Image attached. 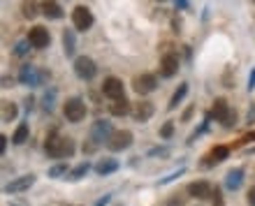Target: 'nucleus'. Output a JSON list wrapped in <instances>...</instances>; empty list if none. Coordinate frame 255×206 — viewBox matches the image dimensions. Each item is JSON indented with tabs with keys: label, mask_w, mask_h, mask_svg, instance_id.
I'll use <instances>...</instances> for the list:
<instances>
[{
	"label": "nucleus",
	"mask_w": 255,
	"mask_h": 206,
	"mask_svg": "<svg viewBox=\"0 0 255 206\" xmlns=\"http://www.w3.org/2000/svg\"><path fill=\"white\" fill-rule=\"evenodd\" d=\"M44 150H47L49 158H72V153H75V141L70 139V137H63V134H49L47 137V144H44Z\"/></svg>",
	"instance_id": "obj_1"
},
{
	"label": "nucleus",
	"mask_w": 255,
	"mask_h": 206,
	"mask_svg": "<svg viewBox=\"0 0 255 206\" xmlns=\"http://www.w3.org/2000/svg\"><path fill=\"white\" fill-rule=\"evenodd\" d=\"M211 116L216 118V121H220L225 128H232L236 121L235 112L230 109V104H227V100H223V97H218V100H214V109H211Z\"/></svg>",
	"instance_id": "obj_2"
},
{
	"label": "nucleus",
	"mask_w": 255,
	"mask_h": 206,
	"mask_svg": "<svg viewBox=\"0 0 255 206\" xmlns=\"http://www.w3.org/2000/svg\"><path fill=\"white\" fill-rule=\"evenodd\" d=\"M63 113H65V118L70 123H79L84 121L86 116V104L81 97H70L65 102V107H63Z\"/></svg>",
	"instance_id": "obj_3"
},
{
	"label": "nucleus",
	"mask_w": 255,
	"mask_h": 206,
	"mask_svg": "<svg viewBox=\"0 0 255 206\" xmlns=\"http://www.w3.org/2000/svg\"><path fill=\"white\" fill-rule=\"evenodd\" d=\"M47 72H42V70H39V67H35V65H23L21 67V72H19V81L23 86H33V88H35V86H39L42 84V81H44V79H47Z\"/></svg>",
	"instance_id": "obj_4"
},
{
	"label": "nucleus",
	"mask_w": 255,
	"mask_h": 206,
	"mask_svg": "<svg viewBox=\"0 0 255 206\" xmlns=\"http://www.w3.org/2000/svg\"><path fill=\"white\" fill-rule=\"evenodd\" d=\"M72 26L77 30H88L93 26V12L88 10L86 5H77L72 10Z\"/></svg>",
	"instance_id": "obj_5"
},
{
	"label": "nucleus",
	"mask_w": 255,
	"mask_h": 206,
	"mask_svg": "<svg viewBox=\"0 0 255 206\" xmlns=\"http://www.w3.org/2000/svg\"><path fill=\"white\" fill-rule=\"evenodd\" d=\"M75 75L79 79H84V81H91L98 75V67H95V63L88 56H79L75 60Z\"/></svg>",
	"instance_id": "obj_6"
},
{
	"label": "nucleus",
	"mask_w": 255,
	"mask_h": 206,
	"mask_svg": "<svg viewBox=\"0 0 255 206\" xmlns=\"http://www.w3.org/2000/svg\"><path fill=\"white\" fill-rule=\"evenodd\" d=\"M112 123L109 121H95L93 128H91V139L95 141V144H107V141L112 139Z\"/></svg>",
	"instance_id": "obj_7"
},
{
	"label": "nucleus",
	"mask_w": 255,
	"mask_h": 206,
	"mask_svg": "<svg viewBox=\"0 0 255 206\" xmlns=\"http://www.w3.org/2000/svg\"><path fill=\"white\" fill-rule=\"evenodd\" d=\"M133 146V132L130 130H118L112 134V139L107 141V149L109 150H125Z\"/></svg>",
	"instance_id": "obj_8"
},
{
	"label": "nucleus",
	"mask_w": 255,
	"mask_h": 206,
	"mask_svg": "<svg viewBox=\"0 0 255 206\" xmlns=\"http://www.w3.org/2000/svg\"><path fill=\"white\" fill-rule=\"evenodd\" d=\"M28 42L35 49H47L49 44H51V35H49V30L42 28V26H33V28L28 30Z\"/></svg>",
	"instance_id": "obj_9"
},
{
	"label": "nucleus",
	"mask_w": 255,
	"mask_h": 206,
	"mask_svg": "<svg viewBox=\"0 0 255 206\" xmlns=\"http://www.w3.org/2000/svg\"><path fill=\"white\" fill-rule=\"evenodd\" d=\"M156 86H158V79H156V75H139V76H135V81H133V88L139 95L153 93V91H156Z\"/></svg>",
	"instance_id": "obj_10"
},
{
	"label": "nucleus",
	"mask_w": 255,
	"mask_h": 206,
	"mask_svg": "<svg viewBox=\"0 0 255 206\" xmlns=\"http://www.w3.org/2000/svg\"><path fill=\"white\" fill-rule=\"evenodd\" d=\"M102 93L109 97V100H118L123 97V81L118 76H107L102 84Z\"/></svg>",
	"instance_id": "obj_11"
},
{
	"label": "nucleus",
	"mask_w": 255,
	"mask_h": 206,
	"mask_svg": "<svg viewBox=\"0 0 255 206\" xmlns=\"http://www.w3.org/2000/svg\"><path fill=\"white\" fill-rule=\"evenodd\" d=\"M33 183H35V176H33V174H26V176H19V178H14V181H10V183L5 186V192H7V195L23 192V190H28Z\"/></svg>",
	"instance_id": "obj_12"
},
{
	"label": "nucleus",
	"mask_w": 255,
	"mask_h": 206,
	"mask_svg": "<svg viewBox=\"0 0 255 206\" xmlns=\"http://www.w3.org/2000/svg\"><path fill=\"white\" fill-rule=\"evenodd\" d=\"M160 72L162 76H174L179 72V58L174 56V54H165L160 60Z\"/></svg>",
	"instance_id": "obj_13"
},
{
	"label": "nucleus",
	"mask_w": 255,
	"mask_h": 206,
	"mask_svg": "<svg viewBox=\"0 0 255 206\" xmlns=\"http://www.w3.org/2000/svg\"><path fill=\"white\" fill-rule=\"evenodd\" d=\"M153 112H156L153 102H146V100H144V102H137V104L133 107V116H135V118H137L139 123L149 121V118L153 116Z\"/></svg>",
	"instance_id": "obj_14"
},
{
	"label": "nucleus",
	"mask_w": 255,
	"mask_h": 206,
	"mask_svg": "<svg viewBox=\"0 0 255 206\" xmlns=\"http://www.w3.org/2000/svg\"><path fill=\"white\" fill-rule=\"evenodd\" d=\"M241 183H244V169H241V167L230 169V171H227V176H225V187H227V190H239Z\"/></svg>",
	"instance_id": "obj_15"
},
{
	"label": "nucleus",
	"mask_w": 255,
	"mask_h": 206,
	"mask_svg": "<svg viewBox=\"0 0 255 206\" xmlns=\"http://www.w3.org/2000/svg\"><path fill=\"white\" fill-rule=\"evenodd\" d=\"M188 192L195 199H207V197H211V186H209L207 181H195V183L188 186Z\"/></svg>",
	"instance_id": "obj_16"
},
{
	"label": "nucleus",
	"mask_w": 255,
	"mask_h": 206,
	"mask_svg": "<svg viewBox=\"0 0 255 206\" xmlns=\"http://www.w3.org/2000/svg\"><path fill=\"white\" fill-rule=\"evenodd\" d=\"M39 10H42V14H44L47 19H60V17H63V7L58 5L56 0H44V2L39 5Z\"/></svg>",
	"instance_id": "obj_17"
},
{
	"label": "nucleus",
	"mask_w": 255,
	"mask_h": 206,
	"mask_svg": "<svg viewBox=\"0 0 255 206\" xmlns=\"http://www.w3.org/2000/svg\"><path fill=\"white\" fill-rule=\"evenodd\" d=\"M130 102L125 100V97H118V100H112V104H109V113L112 116H125V113H130Z\"/></svg>",
	"instance_id": "obj_18"
},
{
	"label": "nucleus",
	"mask_w": 255,
	"mask_h": 206,
	"mask_svg": "<svg viewBox=\"0 0 255 206\" xmlns=\"http://www.w3.org/2000/svg\"><path fill=\"white\" fill-rule=\"evenodd\" d=\"M118 169V160H112V158H104L100 160L98 165H95V171L100 174V176H107V174H114Z\"/></svg>",
	"instance_id": "obj_19"
},
{
	"label": "nucleus",
	"mask_w": 255,
	"mask_h": 206,
	"mask_svg": "<svg viewBox=\"0 0 255 206\" xmlns=\"http://www.w3.org/2000/svg\"><path fill=\"white\" fill-rule=\"evenodd\" d=\"M63 49H65L67 56H75L77 39H75V33H72V30H63Z\"/></svg>",
	"instance_id": "obj_20"
},
{
	"label": "nucleus",
	"mask_w": 255,
	"mask_h": 206,
	"mask_svg": "<svg viewBox=\"0 0 255 206\" xmlns=\"http://www.w3.org/2000/svg\"><path fill=\"white\" fill-rule=\"evenodd\" d=\"M28 134H30L28 123H21L19 128L14 130V134H12V141H14L17 146H21V144H26V141H28Z\"/></svg>",
	"instance_id": "obj_21"
},
{
	"label": "nucleus",
	"mask_w": 255,
	"mask_h": 206,
	"mask_svg": "<svg viewBox=\"0 0 255 206\" xmlns=\"http://www.w3.org/2000/svg\"><path fill=\"white\" fill-rule=\"evenodd\" d=\"M21 12H23L26 19L38 17V0H23V2H21Z\"/></svg>",
	"instance_id": "obj_22"
},
{
	"label": "nucleus",
	"mask_w": 255,
	"mask_h": 206,
	"mask_svg": "<svg viewBox=\"0 0 255 206\" xmlns=\"http://www.w3.org/2000/svg\"><path fill=\"white\" fill-rule=\"evenodd\" d=\"M227 155H230V149H227V146H216V149L211 150V155H209V158H211L209 160V165H211V162L218 165V162H223Z\"/></svg>",
	"instance_id": "obj_23"
},
{
	"label": "nucleus",
	"mask_w": 255,
	"mask_h": 206,
	"mask_svg": "<svg viewBox=\"0 0 255 206\" xmlns=\"http://www.w3.org/2000/svg\"><path fill=\"white\" fill-rule=\"evenodd\" d=\"M186 93H188V84H181L179 88H177V93L172 95V100H170V109H174V107H177V104H179L181 100L186 97Z\"/></svg>",
	"instance_id": "obj_24"
},
{
	"label": "nucleus",
	"mask_w": 255,
	"mask_h": 206,
	"mask_svg": "<svg viewBox=\"0 0 255 206\" xmlns=\"http://www.w3.org/2000/svg\"><path fill=\"white\" fill-rule=\"evenodd\" d=\"M17 118V107L12 102H2V121H14Z\"/></svg>",
	"instance_id": "obj_25"
},
{
	"label": "nucleus",
	"mask_w": 255,
	"mask_h": 206,
	"mask_svg": "<svg viewBox=\"0 0 255 206\" xmlns=\"http://www.w3.org/2000/svg\"><path fill=\"white\" fill-rule=\"evenodd\" d=\"M88 169H91V165H88V162H81V165H77V167L70 171V178H72V181H77V178L86 176V174H88Z\"/></svg>",
	"instance_id": "obj_26"
},
{
	"label": "nucleus",
	"mask_w": 255,
	"mask_h": 206,
	"mask_svg": "<svg viewBox=\"0 0 255 206\" xmlns=\"http://www.w3.org/2000/svg\"><path fill=\"white\" fill-rule=\"evenodd\" d=\"M67 174V165L63 162V165H54V167L49 169V176L51 178H58V176H65Z\"/></svg>",
	"instance_id": "obj_27"
},
{
	"label": "nucleus",
	"mask_w": 255,
	"mask_h": 206,
	"mask_svg": "<svg viewBox=\"0 0 255 206\" xmlns=\"http://www.w3.org/2000/svg\"><path fill=\"white\" fill-rule=\"evenodd\" d=\"M172 134H174V123L167 121V123H165V125L160 128V137H162V139H170Z\"/></svg>",
	"instance_id": "obj_28"
},
{
	"label": "nucleus",
	"mask_w": 255,
	"mask_h": 206,
	"mask_svg": "<svg viewBox=\"0 0 255 206\" xmlns=\"http://www.w3.org/2000/svg\"><path fill=\"white\" fill-rule=\"evenodd\" d=\"M28 47H33L30 42H19V44L14 47V54H17V56H26V54H28V51H30Z\"/></svg>",
	"instance_id": "obj_29"
},
{
	"label": "nucleus",
	"mask_w": 255,
	"mask_h": 206,
	"mask_svg": "<svg viewBox=\"0 0 255 206\" xmlns=\"http://www.w3.org/2000/svg\"><path fill=\"white\" fill-rule=\"evenodd\" d=\"M54 97H56V91H49V95H44V100H42L47 112H51V109H54Z\"/></svg>",
	"instance_id": "obj_30"
},
{
	"label": "nucleus",
	"mask_w": 255,
	"mask_h": 206,
	"mask_svg": "<svg viewBox=\"0 0 255 206\" xmlns=\"http://www.w3.org/2000/svg\"><path fill=\"white\" fill-rule=\"evenodd\" d=\"M181 174H183V167H181V169H177V171H174V174H170V176H165V178H160V186H165V183H170L172 178H177V176H181Z\"/></svg>",
	"instance_id": "obj_31"
},
{
	"label": "nucleus",
	"mask_w": 255,
	"mask_h": 206,
	"mask_svg": "<svg viewBox=\"0 0 255 206\" xmlns=\"http://www.w3.org/2000/svg\"><path fill=\"white\" fill-rule=\"evenodd\" d=\"M255 88V70L251 72V76H248V91H253Z\"/></svg>",
	"instance_id": "obj_32"
},
{
	"label": "nucleus",
	"mask_w": 255,
	"mask_h": 206,
	"mask_svg": "<svg viewBox=\"0 0 255 206\" xmlns=\"http://www.w3.org/2000/svg\"><path fill=\"white\" fill-rule=\"evenodd\" d=\"M5 149H7V137H5V134H2V137H0V150H2V153H5Z\"/></svg>",
	"instance_id": "obj_33"
},
{
	"label": "nucleus",
	"mask_w": 255,
	"mask_h": 206,
	"mask_svg": "<svg viewBox=\"0 0 255 206\" xmlns=\"http://www.w3.org/2000/svg\"><path fill=\"white\" fill-rule=\"evenodd\" d=\"M248 202L251 206H255V187H251V192H248Z\"/></svg>",
	"instance_id": "obj_34"
},
{
	"label": "nucleus",
	"mask_w": 255,
	"mask_h": 206,
	"mask_svg": "<svg viewBox=\"0 0 255 206\" xmlns=\"http://www.w3.org/2000/svg\"><path fill=\"white\" fill-rule=\"evenodd\" d=\"M109 199H112V195H104L102 199H100V202H98V204H95V206H104V204H107V202H109Z\"/></svg>",
	"instance_id": "obj_35"
}]
</instances>
